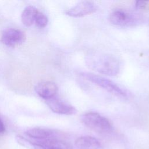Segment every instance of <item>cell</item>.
Here are the masks:
<instances>
[{
	"mask_svg": "<svg viewBox=\"0 0 149 149\" xmlns=\"http://www.w3.org/2000/svg\"><path fill=\"white\" fill-rule=\"evenodd\" d=\"M38 10L32 5L27 6L23 10L21 15L22 23L26 27H30L35 23Z\"/></svg>",
	"mask_w": 149,
	"mask_h": 149,
	"instance_id": "8fae6325",
	"label": "cell"
},
{
	"mask_svg": "<svg viewBox=\"0 0 149 149\" xmlns=\"http://www.w3.org/2000/svg\"><path fill=\"white\" fill-rule=\"evenodd\" d=\"M16 140L18 143L27 149H39V148L35 146L27 137L18 136L16 137Z\"/></svg>",
	"mask_w": 149,
	"mask_h": 149,
	"instance_id": "7c38bea8",
	"label": "cell"
},
{
	"mask_svg": "<svg viewBox=\"0 0 149 149\" xmlns=\"http://www.w3.org/2000/svg\"><path fill=\"white\" fill-rule=\"evenodd\" d=\"M81 122L89 129L98 133H110L113 126L110 120L96 112H88L81 116Z\"/></svg>",
	"mask_w": 149,
	"mask_h": 149,
	"instance_id": "3957f363",
	"label": "cell"
},
{
	"mask_svg": "<svg viewBox=\"0 0 149 149\" xmlns=\"http://www.w3.org/2000/svg\"><path fill=\"white\" fill-rule=\"evenodd\" d=\"M26 40V35L20 30L8 28L5 29L1 36L2 42L8 47H16L22 44Z\"/></svg>",
	"mask_w": 149,
	"mask_h": 149,
	"instance_id": "5b68a950",
	"label": "cell"
},
{
	"mask_svg": "<svg viewBox=\"0 0 149 149\" xmlns=\"http://www.w3.org/2000/svg\"><path fill=\"white\" fill-rule=\"evenodd\" d=\"M58 88L56 84L49 81L38 83L35 87L36 93L41 98L47 100L56 96Z\"/></svg>",
	"mask_w": 149,
	"mask_h": 149,
	"instance_id": "9c48e42d",
	"label": "cell"
},
{
	"mask_svg": "<svg viewBox=\"0 0 149 149\" xmlns=\"http://www.w3.org/2000/svg\"><path fill=\"white\" fill-rule=\"evenodd\" d=\"M86 62L90 69L107 76H116L120 70L118 59L108 54L90 53L86 56Z\"/></svg>",
	"mask_w": 149,
	"mask_h": 149,
	"instance_id": "6da1fadb",
	"label": "cell"
},
{
	"mask_svg": "<svg viewBox=\"0 0 149 149\" xmlns=\"http://www.w3.org/2000/svg\"><path fill=\"white\" fill-rule=\"evenodd\" d=\"M141 20L142 17L139 13L123 9H114L109 15V20L112 24L121 27L137 26Z\"/></svg>",
	"mask_w": 149,
	"mask_h": 149,
	"instance_id": "277c9868",
	"label": "cell"
},
{
	"mask_svg": "<svg viewBox=\"0 0 149 149\" xmlns=\"http://www.w3.org/2000/svg\"><path fill=\"white\" fill-rule=\"evenodd\" d=\"M75 145L78 149H101L100 142L95 137L90 136H83L75 141Z\"/></svg>",
	"mask_w": 149,
	"mask_h": 149,
	"instance_id": "30bf717a",
	"label": "cell"
},
{
	"mask_svg": "<svg viewBox=\"0 0 149 149\" xmlns=\"http://www.w3.org/2000/svg\"><path fill=\"white\" fill-rule=\"evenodd\" d=\"M5 131V125H4L3 122H2V120H1V119L0 118V133H2Z\"/></svg>",
	"mask_w": 149,
	"mask_h": 149,
	"instance_id": "9a60e30c",
	"label": "cell"
},
{
	"mask_svg": "<svg viewBox=\"0 0 149 149\" xmlns=\"http://www.w3.org/2000/svg\"><path fill=\"white\" fill-rule=\"evenodd\" d=\"M48 22V19L47 16L43 13L38 11L35 20L36 25L39 28H44L47 25Z\"/></svg>",
	"mask_w": 149,
	"mask_h": 149,
	"instance_id": "4fadbf2b",
	"label": "cell"
},
{
	"mask_svg": "<svg viewBox=\"0 0 149 149\" xmlns=\"http://www.w3.org/2000/svg\"><path fill=\"white\" fill-rule=\"evenodd\" d=\"M96 10L97 7L94 2L89 1H82L68 9L65 13L70 17H80L91 14Z\"/></svg>",
	"mask_w": 149,
	"mask_h": 149,
	"instance_id": "52a82bcc",
	"label": "cell"
},
{
	"mask_svg": "<svg viewBox=\"0 0 149 149\" xmlns=\"http://www.w3.org/2000/svg\"><path fill=\"white\" fill-rule=\"evenodd\" d=\"M46 104L51 110L56 113L71 115L77 112L74 107L56 96L46 100Z\"/></svg>",
	"mask_w": 149,
	"mask_h": 149,
	"instance_id": "8992f818",
	"label": "cell"
},
{
	"mask_svg": "<svg viewBox=\"0 0 149 149\" xmlns=\"http://www.w3.org/2000/svg\"><path fill=\"white\" fill-rule=\"evenodd\" d=\"M25 134L28 138L38 140L49 139L61 136L60 133L57 131L44 127H33L28 129L25 132Z\"/></svg>",
	"mask_w": 149,
	"mask_h": 149,
	"instance_id": "ba28073f",
	"label": "cell"
},
{
	"mask_svg": "<svg viewBox=\"0 0 149 149\" xmlns=\"http://www.w3.org/2000/svg\"><path fill=\"white\" fill-rule=\"evenodd\" d=\"M147 1H135V7L137 9H143L146 8L147 6Z\"/></svg>",
	"mask_w": 149,
	"mask_h": 149,
	"instance_id": "5bb4252c",
	"label": "cell"
},
{
	"mask_svg": "<svg viewBox=\"0 0 149 149\" xmlns=\"http://www.w3.org/2000/svg\"><path fill=\"white\" fill-rule=\"evenodd\" d=\"M80 75L85 80L102 88L116 96L123 98L129 97V94L126 90L108 79L90 72H80Z\"/></svg>",
	"mask_w": 149,
	"mask_h": 149,
	"instance_id": "7a4b0ae2",
	"label": "cell"
}]
</instances>
